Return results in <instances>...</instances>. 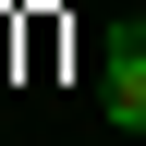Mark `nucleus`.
<instances>
[{"instance_id":"2","label":"nucleus","mask_w":146,"mask_h":146,"mask_svg":"<svg viewBox=\"0 0 146 146\" xmlns=\"http://www.w3.org/2000/svg\"><path fill=\"white\" fill-rule=\"evenodd\" d=\"M122 36H146V12H122Z\"/></svg>"},{"instance_id":"1","label":"nucleus","mask_w":146,"mask_h":146,"mask_svg":"<svg viewBox=\"0 0 146 146\" xmlns=\"http://www.w3.org/2000/svg\"><path fill=\"white\" fill-rule=\"evenodd\" d=\"M98 110L122 122V134H146V36L110 25V73H98Z\"/></svg>"}]
</instances>
